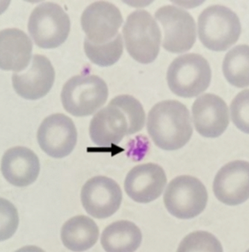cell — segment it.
<instances>
[{
    "label": "cell",
    "mask_w": 249,
    "mask_h": 252,
    "mask_svg": "<svg viewBox=\"0 0 249 252\" xmlns=\"http://www.w3.org/2000/svg\"><path fill=\"white\" fill-rule=\"evenodd\" d=\"M55 76L49 59L42 55H34L28 70L13 74V87L20 96L34 101L49 93L54 86Z\"/></svg>",
    "instance_id": "2e32d148"
},
{
    "label": "cell",
    "mask_w": 249,
    "mask_h": 252,
    "mask_svg": "<svg viewBox=\"0 0 249 252\" xmlns=\"http://www.w3.org/2000/svg\"><path fill=\"white\" fill-rule=\"evenodd\" d=\"M37 141L50 157L63 158L71 154L77 144V128L69 117L54 114L42 121L38 129Z\"/></svg>",
    "instance_id": "30bf717a"
},
{
    "label": "cell",
    "mask_w": 249,
    "mask_h": 252,
    "mask_svg": "<svg viewBox=\"0 0 249 252\" xmlns=\"http://www.w3.org/2000/svg\"><path fill=\"white\" fill-rule=\"evenodd\" d=\"M167 177L160 165L153 162L136 165L126 176L124 188L133 201L148 203L160 196L165 189Z\"/></svg>",
    "instance_id": "5bb4252c"
},
{
    "label": "cell",
    "mask_w": 249,
    "mask_h": 252,
    "mask_svg": "<svg viewBox=\"0 0 249 252\" xmlns=\"http://www.w3.org/2000/svg\"><path fill=\"white\" fill-rule=\"evenodd\" d=\"M247 252H249V250H247Z\"/></svg>",
    "instance_id": "83f0119b"
},
{
    "label": "cell",
    "mask_w": 249,
    "mask_h": 252,
    "mask_svg": "<svg viewBox=\"0 0 249 252\" xmlns=\"http://www.w3.org/2000/svg\"><path fill=\"white\" fill-rule=\"evenodd\" d=\"M3 177L12 185L23 188L34 183L40 171L37 156L25 147L9 149L1 158Z\"/></svg>",
    "instance_id": "e0dca14e"
},
{
    "label": "cell",
    "mask_w": 249,
    "mask_h": 252,
    "mask_svg": "<svg viewBox=\"0 0 249 252\" xmlns=\"http://www.w3.org/2000/svg\"><path fill=\"white\" fill-rule=\"evenodd\" d=\"M71 22L67 13L59 4L45 2L33 10L29 20L30 35L38 47L54 49L61 46L70 32Z\"/></svg>",
    "instance_id": "52a82bcc"
},
{
    "label": "cell",
    "mask_w": 249,
    "mask_h": 252,
    "mask_svg": "<svg viewBox=\"0 0 249 252\" xmlns=\"http://www.w3.org/2000/svg\"><path fill=\"white\" fill-rule=\"evenodd\" d=\"M15 252H45L42 249L36 246H26Z\"/></svg>",
    "instance_id": "484cf974"
},
{
    "label": "cell",
    "mask_w": 249,
    "mask_h": 252,
    "mask_svg": "<svg viewBox=\"0 0 249 252\" xmlns=\"http://www.w3.org/2000/svg\"><path fill=\"white\" fill-rule=\"evenodd\" d=\"M232 122L239 130L249 134V89L240 92L230 104Z\"/></svg>",
    "instance_id": "d4e9b609"
},
{
    "label": "cell",
    "mask_w": 249,
    "mask_h": 252,
    "mask_svg": "<svg viewBox=\"0 0 249 252\" xmlns=\"http://www.w3.org/2000/svg\"><path fill=\"white\" fill-rule=\"evenodd\" d=\"M222 70L229 83L239 89L249 86V45H240L224 57Z\"/></svg>",
    "instance_id": "44dd1931"
},
{
    "label": "cell",
    "mask_w": 249,
    "mask_h": 252,
    "mask_svg": "<svg viewBox=\"0 0 249 252\" xmlns=\"http://www.w3.org/2000/svg\"><path fill=\"white\" fill-rule=\"evenodd\" d=\"M192 113L196 130L203 137H218L230 124L227 104L215 94L198 97L192 105Z\"/></svg>",
    "instance_id": "9a60e30c"
},
{
    "label": "cell",
    "mask_w": 249,
    "mask_h": 252,
    "mask_svg": "<svg viewBox=\"0 0 249 252\" xmlns=\"http://www.w3.org/2000/svg\"><path fill=\"white\" fill-rule=\"evenodd\" d=\"M214 195L227 206H238L249 198V162H228L214 178Z\"/></svg>",
    "instance_id": "4fadbf2b"
},
{
    "label": "cell",
    "mask_w": 249,
    "mask_h": 252,
    "mask_svg": "<svg viewBox=\"0 0 249 252\" xmlns=\"http://www.w3.org/2000/svg\"><path fill=\"white\" fill-rule=\"evenodd\" d=\"M129 55L139 63H153L160 52L161 31L149 12L138 10L129 15L123 29Z\"/></svg>",
    "instance_id": "3957f363"
},
{
    "label": "cell",
    "mask_w": 249,
    "mask_h": 252,
    "mask_svg": "<svg viewBox=\"0 0 249 252\" xmlns=\"http://www.w3.org/2000/svg\"><path fill=\"white\" fill-rule=\"evenodd\" d=\"M10 4V1H0V14L3 13Z\"/></svg>",
    "instance_id": "4316f807"
},
{
    "label": "cell",
    "mask_w": 249,
    "mask_h": 252,
    "mask_svg": "<svg viewBox=\"0 0 249 252\" xmlns=\"http://www.w3.org/2000/svg\"><path fill=\"white\" fill-rule=\"evenodd\" d=\"M124 23L121 10L108 1L90 4L81 16V26L89 42L102 45L113 40Z\"/></svg>",
    "instance_id": "7c38bea8"
},
{
    "label": "cell",
    "mask_w": 249,
    "mask_h": 252,
    "mask_svg": "<svg viewBox=\"0 0 249 252\" xmlns=\"http://www.w3.org/2000/svg\"><path fill=\"white\" fill-rule=\"evenodd\" d=\"M156 19L163 32L162 48L172 54L189 51L196 41V24L186 10L174 5H165L156 11Z\"/></svg>",
    "instance_id": "9c48e42d"
},
{
    "label": "cell",
    "mask_w": 249,
    "mask_h": 252,
    "mask_svg": "<svg viewBox=\"0 0 249 252\" xmlns=\"http://www.w3.org/2000/svg\"><path fill=\"white\" fill-rule=\"evenodd\" d=\"M198 36L208 49L225 51L236 43L241 34V24L236 13L225 6L212 5L198 18Z\"/></svg>",
    "instance_id": "277c9868"
},
{
    "label": "cell",
    "mask_w": 249,
    "mask_h": 252,
    "mask_svg": "<svg viewBox=\"0 0 249 252\" xmlns=\"http://www.w3.org/2000/svg\"><path fill=\"white\" fill-rule=\"evenodd\" d=\"M145 118L142 104L136 98L118 95L94 115L90 124V137L99 147L119 144L124 136L142 130Z\"/></svg>",
    "instance_id": "6da1fadb"
},
{
    "label": "cell",
    "mask_w": 249,
    "mask_h": 252,
    "mask_svg": "<svg viewBox=\"0 0 249 252\" xmlns=\"http://www.w3.org/2000/svg\"><path fill=\"white\" fill-rule=\"evenodd\" d=\"M84 50L91 62L99 66H110L118 62L124 53L122 36H118L107 43L95 45L85 38Z\"/></svg>",
    "instance_id": "7402d4cb"
},
{
    "label": "cell",
    "mask_w": 249,
    "mask_h": 252,
    "mask_svg": "<svg viewBox=\"0 0 249 252\" xmlns=\"http://www.w3.org/2000/svg\"><path fill=\"white\" fill-rule=\"evenodd\" d=\"M123 200L121 187L112 179L97 176L90 179L81 190V202L90 216L107 219L118 212Z\"/></svg>",
    "instance_id": "8fae6325"
},
{
    "label": "cell",
    "mask_w": 249,
    "mask_h": 252,
    "mask_svg": "<svg viewBox=\"0 0 249 252\" xmlns=\"http://www.w3.org/2000/svg\"><path fill=\"white\" fill-rule=\"evenodd\" d=\"M147 129L155 144L166 151L182 148L193 133L189 110L177 100L156 104L149 112Z\"/></svg>",
    "instance_id": "7a4b0ae2"
},
{
    "label": "cell",
    "mask_w": 249,
    "mask_h": 252,
    "mask_svg": "<svg viewBox=\"0 0 249 252\" xmlns=\"http://www.w3.org/2000/svg\"><path fill=\"white\" fill-rule=\"evenodd\" d=\"M142 242L140 229L127 220L115 221L107 226L101 237L106 252H135Z\"/></svg>",
    "instance_id": "ffe728a7"
},
{
    "label": "cell",
    "mask_w": 249,
    "mask_h": 252,
    "mask_svg": "<svg viewBox=\"0 0 249 252\" xmlns=\"http://www.w3.org/2000/svg\"><path fill=\"white\" fill-rule=\"evenodd\" d=\"M19 224L17 209L7 199L0 198V242L11 238Z\"/></svg>",
    "instance_id": "cb8c5ba5"
},
{
    "label": "cell",
    "mask_w": 249,
    "mask_h": 252,
    "mask_svg": "<svg viewBox=\"0 0 249 252\" xmlns=\"http://www.w3.org/2000/svg\"><path fill=\"white\" fill-rule=\"evenodd\" d=\"M109 90L105 82L94 74H81L69 79L62 89L63 108L73 116L93 115L107 102Z\"/></svg>",
    "instance_id": "5b68a950"
},
{
    "label": "cell",
    "mask_w": 249,
    "mask_h": 252,
    "mask_svg": "<svg viewBox=\"0 0 249 252\" xmlns=\"http://www.w3.org/2000/svg\"><path fill=\"white\" fill-rule=\"evenodd\" d=\"M212 69L203 56L196 54L182 55L174 59L167 72L171 91L182 98L197 96L210 86Z\"/></svg>",
    "instance_id": "8992f818"
},
{
    "label": "cell",
    "mask_w": 249,
    "mask_h": 252,
    "mask_svg": "<svg viewBox=\"0 0 249 252\" xmlns=\"http://www.w3.org/2000/svg\"><path fill=\"white\" fill-rule=\"evenodd\" d=\"M99 230L95 221L87 216L72 217L63 224L61 238L63 245L74 252L87 251L98 241Z\"/></svg>",
    "instance_id": "d6986e66"
},
{
    "label": "cell",
    "mask_w": 249,
    "mask_h": 252,
    "mask_svg": "<svg viewBox=\"0 0 249 252\" xmlns=\"http://www.w3.org/2000/svg\"><path fill=\"white\" fill-rule=\"evenodd\" d=\"M32 42L18 29L0 32V69L20 72L27 69L32 54Z\"/></svg>",
    "instance_id": "ac0fdd59"
},
{
    "label": "cell",
    "mask_w": 249,
    "mask_h": 252,
    "mask_svg": "<svg viewBox=\"0 0 249 252\" xmlns=\"http://www.w3.org/2000/svg\"><path fill=\"white\" fill-rule=\"evenodd\" d=\"M177 252H223V248L219 241L212 233L196 231L182 240Z\"/></svg>",
    "instance_id": "603a6c76"
},
{
    "label": "cell",
    "mask_w": 249,
    "mask_h": 252,
    "mask_svg": "<svg viewBox=\"0 0 249 252\" xmlns=\"http://www.w3.org/2000/svg\"><path fill=\"white\" fill-rule=\"evenodd\" d=\"M164 204L172 216L189 220L206 209L208 192L198 179L192 176L176 177L170 182L163 196Z\"/></svg>",
    "instance_id": "ba28073f"
}]
</instances>
